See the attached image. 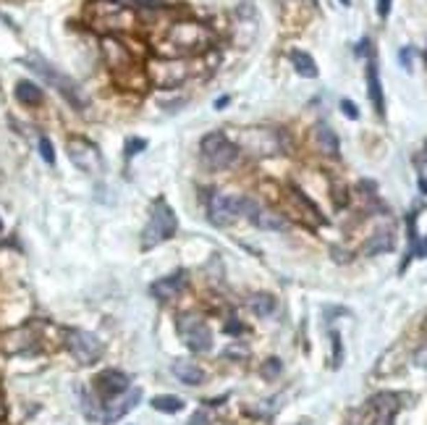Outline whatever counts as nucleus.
I'll use <instances>...</instances> for the list:
<instances>
[{"label":"nucleus","instance_id":"f257e3e1","mask_svg":"<svg viewBox=\"0 0 427 425\" xmlns=\"http://www.w3.org/2000/svg\"><path fill=\"white\" fill-rule=\"evenodd\" d=\"M27 66H29V69L37 73V76H42L50 87L58 89V95L63 97V100H66V103L71 105V108H76V111H84V108L89 105L87 95H84V89L79 87V84H76L69 73L58 71L53 63H47V60L40 58V56H29V58H27Z\"/></svg>","mask_w":427,"mask_h":425},{"label":"nucleus","instance_id":"f03ea898","mask_svg":"<svg viewBox=\"0 0 427 425\" xmlns=\"http://www.w3.org/2000/svg\"><path fill=\"white\" fill-rule=\"evenodd\" d=\"M176 229H178V220L173 207L168 205L165 200H155L147 226L142 231V249H152L158 247V244H162V242H168L171 236L176 234Z\"/></svg>","mask_w":427,"mask_h":425},{"label":"nucleus","instance_id":"7ed1b4c3","mask_svg":"<svg viewBox=\"0 0 427 425\" xmlns=\"http://www.w3.org/2000/svg\"><path fill=\"white\" fill-rule=\"evenodd\" d=\"M202 161L212 168V171H223V168H228L231 163L236 161V155H239V147L225 137L223 132H210L202 139Z\"/></svg>","mask_w":427,"mask_h":425},{"label":"nucleus","instance_id":"20e7f679","mask_svg":"<svg viewBox=\"0 0 427 425\" xmlns=\"http://www.w3.org/2000/svg\"><path fill=\"white\" fill-rule=\"evenodd\" d=\"M66 150H69V158H71V163H74L79 171H84L89 176L103 174L105 168L103 152H100V147L95 145V142H89L87 137H71L66 142Z\"/></svg>","mask_w":427,"mask_h":425},{"label":"nucleus","instance_id":"39448f33","mask_svg":"<svg viewBox=\"0 0 427 425\" xmlns=\"http://www.w3.org/2000/svg\"><path fill=\"white\" fill-rule=\"evenodd\" d=\"M178 334L184 338V344L192 349V352L202 354V352H210L212 349V334H210V328H207V323L199 318V315H181L176 323Z\"/></svg>","mask_w":427,"mask_h":425},{"label":"nucleus","instance_id":"423d86ee","mask_svg":"<svg viewBox=\"0 0 427 425\" xmlns=\"http://www.w3.org/2000/svg\"><path fill=\"white\" fill-rule=\"evenodd\" d=\"M66 347L79 365H92L103 357V341L89 334V331H79V328H71L66 334Z\"/></svg>","mask_w":427,"mask_h":425},{"label":"nucleus","instance_id":"0eeeda50","mask_svg":"<svg viewBox=\"0 0 427 425\" xmlns=\"http://www.w3.org/2000/svg\"><path fill=\"white\" fill-rule=\"evenodd\" d=\"M207 216L215 226H228L239 218V207H236V197L231 194H221V192H210L207 194Z\"/></svg>","mask_w":427,"mask_h":425},{"label":"nucleus","instance_id":"6e6552de","mask_svg":"<svg viewBox=\"0 0 427 425\" xmlns=\"http://www.w3.org/2000/svg\"><path fill=\"white\" fill-rule=\"evenodd\" d=\"M168 40L176 45H184V50H189V53H197L199 47H205L210 43V34L202 24H194V21H186V24H176L171 34H168Z\"/></svg>","mask_w":427,"mask_h":425},{"label":"nucleus","instance_id":"1a4fd4ad","mask_svg":"<svg viewBox=\"0 0 427 425\" xmlns=\"http://www.w3.org/2000/svg\"><path fill=\"white\" fill-rule=\"evenodd\" d=\"M184 76H186V66L184 63H178V60H158V63H152L149 66V79L162 89H171L181 84L184 82Z\"/></svg>","mask_w":427,"mask_h":425},{"label":"nucleus","instance_id":"9d476101","mask_svg":"<svg viewBox=\"0 0 427 425\" xmlns=\"http://www.w3.org/2000/svg\"><path fill=\"white\" fill-rule=\"evenodd\" d=\"M139 399H142V389H129V391H123V394L113 396V399H108L105 402V425H113L116 420H121L123 415H129V412L139 404Z\"/></svg>","mask_w":427,"mask_h":425},{"label":"nucleus","instance_id":"9b49d317","mask_svg":"<svg viewBox=\"0 0 427 425\" xmlns=\"http://www.w3.org/2000/svg\"><path fill=\"white\" fill-rule=\"evenodd\" d=\"M129 386H132V383H129V376L121 373V370H103V373L95 378V391L103 396L105 402L118 394H123V391H129Z\"/></svg>","mask_w":427,"mask_h":425},{"label":"nucleus","instance_id":"f8f14e48","mask_svg":"<svg viewBox=\"0 0 427 425\" xmlns=\"http://www.w3.org/2000/svg\"><path fill=\"white\" fill-rule=\"evenodd\" d=\"M244 147L249 152H257V155H273L280 150V139L278 134L270 132V129H252L244 137Z\"/></svg>","mask_w":427,"mask_h":425},{"label":"nucleus","instance_id":"ddd939ff","mask_svg":"<svg viewBox=\"0 0 427 425\" xmlns=\"http://www.w3.org/2000/svg\"><path fill=\"white\" fill-rule=\"evenodd\" d=\"M184 286H186V271H176V273H171V276H165V279L155 281V284L149 286V292H152L155 299L168 302V299H176L178 294L184 292Z\"/></svg>","mask_w":427,"mask_h":425},{"label":"nucleus","instance_id":"4468645a","mask_svg":"<svg viewBox=\"0 0 427 425\" xmlns=\"http://www.w3.org/2000/svg\"><path fill=\"white\" fill-rule=\"evenodd\" d=\"M103 56L113 71H126V69L134 66V58H132V53L126 50V45H121L118 40H113V37H105L103 40Z\"/></svg>","mask_w":427,"mask_h":425},{"label":"nucleus","instance_id":"2eb2a0df","mask_svg":"<svg viewBox=\"0 0 427 425\" xmlns=\"http://www.w3.org/2000/svg\"><path fill=\"white\" fill-rule=\"evenodd\" d=\"M3 349L5 354H27L37 349V336L32 334V328H19L14 334L3 338Z\"/></svg>","mask_w":427,"mask_h":425},{"label":"nucleus","instance_id":"dca6fc26","mask_svg":"<svg viewBox=\"0 0 427 425\" xmlns=\"http://www.w3.org/2000/svg\"><path fill=\"white\" fill-rule=\"evenodd\" d=\"M367 95L375 111L383 116L385 113V100H383V87H380V73H378V60L369 58L367 60Z\"/></svg>","mask_w":427,"mask_h":425},{"label":"nucleus","instance_id":"f3484780","mask_svg":"<svg viewBox=\"0 0 427 425\" xmlns=\"http://www.w3.org/2000/svg\"><path fill=\"white\" fill-rule=\"evenodd\" d=\"M171 370H173V376H176L178 381L186 383V386H199V383L205 381V373L194 365V363H189V360H176L171 365Z\"/></svg>","mask_w":427,"mask_h":425},{"label":"nucleus","instance_id":"a211bd4d","mask_svg":"<svg viewBox=\"0 0 427 425\" xmlns=\"http://www.w3.org/2000/svg\"><path fill=\"white\" fill-rule=\"evenodd\" d=\"M369 407L378 412V420L391 423V417L398 412V396L396 394H378L369 399Z\"/></svg>","mask_w":427,"mask_h":425},{"label":"nucleus","instance_id":"6ab92c4d","mask_svg":"<svg viewBox=\"0 0 427 425\" xmlns=\"http://www.w3.org/2000/svg\"><path fill=\"white\" fill-rule=\"evenodd\" d=\"M289 58H291L299 76H304V79H315V76H317V63H315V58H312L310 53H304V50H291Z\"/></svg>","mask_w":427,"mask_h":425},{"label":"nucleus","instance_id":"aec40b11","mask_svg":"<svg viewBox=\"0 0 427 425\" xmlns=\"http://www.w3.org/2000/svg\"><path fill=\"white\" fill-rule=\"evenodd\" d=\"M315 139H317V147L323 150L325 155H330V158L339 155V137H336V132H333L330 126L320 124V126L315 129Z\"/></svg>","mask_w":427,"mask_h":425},{"label":"nucleus","instance_id":"412c9836","mask_svg":"<svg viewBox=\"0 0 427 425\" xmlns=\"http://www.w3.org/2000/svg\"><path fill=\"white\" fill-rule=\"evenodd\" d=\"M16 100L24 103V105H40L42 103V89L37 87L34 82L21 79V82L16 84Z\"/></svg>","mask_w":427,"mask_h":425},{"label":"nucleus","instance_id":"4be33fe9","mask_svg":"<svg viewBox=\"0 0 427 425\" xmlns=\"http://www.w3.org/2000/svg\"><path fill=\"white\" fill-rule=\"evenodd\" d=\"M393 249V231H378L367 239L365 244V255H383Z\"/></svg>","mask_w":427,"mask_h":425},{"label":"nucleus","instance_id":"5701e85b","mask_svg":"<svg viewBox=\"0 0 427 425\" xmlns=\"http://www.w3.org/2000/svg\"><path fill=\"white\" fill-rule=\"evenodd\" d=\"M254 223H257L260 229H265V231H283V229L289 226V220L283 218L280 213H273V210H260V213L254 216Z\"/></svg>","mask_w":427,"mask_h":425},{"label":"nucleus","instance_id":"b1692460","mask_svg":"<svg viewBox=\"0 0 427 425\" xmlns=\"http://www.w3.org/2000/svg\"><path fill=\"white\" fill-rule=\"evenodd\" d=\"M149 404H152V410L165 412V415H173V412L184 410V399H178L173 394H158Z\"/></svg>","mask_w":427,"mask_h":425},{"label":"nucleus","instance_id":"393cba45","mask_svg":"<svg viewBox=\"0 0 427 425\" xmlns=\"http://www.w3.org/2000/svg\"><path fill=\"white\" fill-rule=\"evenodd\" d=\"M249 308L254 315L267 318V315L276 310V297H273V294H254V297L249 299Z\"/></svg>","mask_w":427,"mask_h":425},{"label":"nucleus","instance_id":"a878e982","mask_svg":"<svg viewBox=\"0 0 427 425\" xmlns=\"http://www.w3.org/2000/svg\"><path fill=\"white\" fill-rule=\"evenodd\" d=\"M40 155H42V161L47 163V165L56 163V150H53V142H50L47 137H40Z\"/></svg>","mask_w":427,"mask_h":425},{"label":"nucleus","instance_id":"bb28decb","mask_svg":"<svg viewBox=\"0 0 427 425\" xmlns=\"http://www.w3.org/2000/svg\"><path fill=\"white\" fill-rule=\"evenodd\" d=\"M280 367L283 365H280L278 357H270L265 365H263V376H265V378H276V376L280 373Z\"/></svg>","mask_w":427,"mask_h":425},{"label":"nucleus","instance_id":"cd10ccee","mask_svg":"<svg viewBox=\"0 0 427 425\" xmlns=\"http://www.w3.org/2000/svg\"><path fill=\"white\" fill-rule=\"evenodd\" d=\"M341 111H343V116L352 118V121L359 118V111H356V105H354L352 100H341Z\"/></svg>","mask_w":427,"mask_h":425},{"label":"nucleus","instance_id":"c85d7f7f","mask_svg":"<svg viewBox=\"0 0 427 425\" xmlns=\"http://www.w3.org/2000/svg\"><path fill=\"white\" fill-rule=\"evenodd\" d=\"M145 145H147L145 139H129V142H126V155L132 158V155H136V152H142V147Z\"/></svg>","mask_w":427,"mask_h":425},{"label":"nucleus","instance_id":"c756f323","mask_svg":"<svg viewBox=\"0 0 427 425\" xmlns=\"http://www.w3.org/2000/svg\"><path fill=\"white\" fill-rule=\"evenodd\" d=\"M330 338H333V365L339 367L341 365V336L333 331V336Z\"/></svg>","mask_w":427,"mask_h":425},{"label":"nucleus","instance_id":"7c9ffc66","mask_svg":"<svg viewBox=\"0 0 427 425\" xmlns=\"http://www.w3.org/2000/svg\"><path fill=\"white\" fill-rule=\"evenodd\" d=\"M409 255H417V257H427V236L422 239V242H414V247Z\"/></svg>","mask_w":427,"mask_h":425},{"label":"nucleus","instance_id":"2f4dec72","mask_svg":"<svg viewBox=\"0 0 427 425\" xmlns=\"http://www.w3.org/2000/svg\"><path fill=\"white\" fill-rule=\"evenodd\" d=\"M412 56H414L412 47H404V50H401V63H404V69H406V71L412 69Z\"/></svg>","mask_w":427,"mask_h":425},{"label":"nucleus","instance_id":"473e14b6","mask_svg":"<svg viewBox=\"0 0 427 425\" xmlns=\"http://www.w3.org/2000/svg\"><path fill=\"white\" fill-rule=\"evenodd\" d=\"M241 331H244V325H241L239 321H228V323H225V334H241Z\"/></svg>","mask_w":427,"mask_h":425},{"label":"nucleus","instance_id":"72a5a7b5","mask_svg":"<svg viewBox=\"0 0 427 425\" xmlns=\"http://www.w3.org/2000/svg\"><path fill=\"white\" fill-rule=\"evenodd\" d=\"M205 420H207L205 412L199 410V412H194V417H192V420H189V425H205Z\"/></svg>","mask_w":427,"mask_h":425},{"label":"nucleus","instance_id":"f704fd0d","mask_svg":"<svg viewBox=\"0 0 427 425\" xmlns=\"http://www.w3.org/2000/svg\"><path fill=\"white\" fill-rule=\"evenodd\" d=\"M388 8H391V0H380V5H378V14H380V19L388 16Z\"/></svg>","mask_w":427,"mask_h":425},{"label":"nucleus","instance_id":"c9c22d12","mask_svg":"<svg viewBox=\"0 0 427 425\" xmlns=\"http://www.w3.org/2000/svg\"><path fill=\"white\" fill-rule=\"evenodd\" d=\"M3 417H5V396L0 391V423H3Z\"/></svg>","mask_w":427,"mask_h":425},{"label":"nucleus","instance_id":"e433bc0d","mask_svg":"<svg viewBox=\"0 0 427 425\" xmlns=\"http://www.w3.org/2000/svg\"><path fill=\"white\" fill-rule=\"evenodd\" d=\"M223 105H228V97H218V100H215V108H218V111H223Z\"/></svg>","mask_w":427,"mask_h":425},{"label":"nucleus","instance_id":"4c0bfd02","mask_svg":"<svg viewBox=\"0 0 427 425\" xmlns=\"http://www.w3.org/2000/svg\"><path fill=\"white\" fill-rule=\"evenodd\" d=\"M341 3H343V5H349V0H341Z\"/></svg>","mask_w":427,"mask_h":425},{"label":"nucleus","instance_id":"58836bf2","mask_svg":"<svg viewBox=\"0 0 427 425\" xmlns=\"http://www.w3.org/2000/svg\"><path fill=\"white\" fill-rule=\"evenodd\" d=\"M425 331H427V321H425Z\"/></svg>","mask_w":427,"mask_h":425}]
</instances>
